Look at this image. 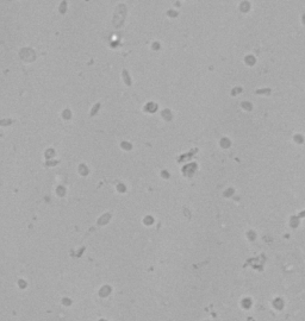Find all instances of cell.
<instances>
[{"label":"cell","mask_w":305,"mask_h":321,"mask_svg":"<svg viewBox=\"0 0 305 321\" xmlns=\"http://www.w3.org/2000/svg\"><path fill=\"white\" fill-rule=\"evenodd\" d=\"M65 6H66V1H62V4H61V9H60V12L63 14L66 12V9H65Z\"/></svg>","instance_id":"7a4b0ae2"},{"label":"cell","mask_w":305,"mask_h":321,"mask_svg":"<svg viewBox=\"0 0 305 321\" xmlns=\"http://www.w3.org/2000/svg\"><path fill=\"white\" fill-rule=\"evenodd\" d=\"M99 107H100V103H98L97 107L94 106V107H93V109H92V112H91V116H94L95 113H97V111H98V108H99Z\"/></svg>","instance_id":"3957f363"},{"label":"cell","mask_w":305,"mask_h":321,"mask_svg":"<svg viewBox=\"0 0 305 321\" xmlns=\"http://www.w3.org/2000/svg\"><path fill=\"white\" fill-rule=\"evenodd\" d=\"M123 80L125 81L126 86H131V81H130V77H129V74H128L126 70H123Z\"/></svg>","instance_id":"6da1fadb"}]
</instances>
